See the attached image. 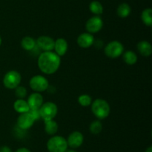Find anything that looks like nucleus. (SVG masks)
I'll return each instance as SVG.
<instances>
[{"instance_id": "obj_1", "label": "nucleus", "mask_w": 152, "mask_h": 152, "mask_svg": "<svg viewBox=\"0 0 152 152\" xmlns=\"http://www.w3.org/2000/svg\"><path fill=\"white\" fill-rule=\"evenodd\" d=\"M60 63V57L52 51L42 52L37 61L39 69L47 75H51L56 72L59 69Z\"/></svg>"}, {"instance_id": "obj_2", "label": "nucleus", "mask_w": 152, "mask_h": 152, "mask_svg": "<svg viewBox=\"0 0 152 152\" xmlns=\"http://www.w3.org/2000/svg\"><path fill=\"white\" fill-rule=\"evenodd\" d=\"M91 105L92 113L99 119H104L109 116L111 109L109 104L105 100L97 98L94 100Z\"/></svg>"}, {"instance_id": "obj_3", "label": "nucleus", "mask_w": 152, "mask_h": 152, "mask_svg": "<svg viewBox=\"0 0 152 152\" xmlns=\"http://www.w3.org/2000/svg\"><path fill=\"white\" fill-rule=\"evenodd\" d=\"M68 147L67 140L61 136H53L47 142V148L49 152H65Z\"/></svg>"}, {"instance_id": "obj_4", "label": "nucleus", "mask_w": 152, "mask_h": 152, "mask_svg": "<svg viewBox=\"0 0 152 152\" xmlns=\"http://www.w3.org/2000/svg\"><path fill=\"white\" fill-rule=\"evenodd\" d=\"M22 80V76L19 72L16 70L9 71L4 75L3 78V84L6 88L13 89L17 87Z\"/></svg>"}, {"instance_id": "obj_5", "label": "nucleus", "mask_w": 152, "mask_h": 152, "mask_svg": "<svg viewBox=\"0 0 152 152\" xmlns=\"http://www.w3.org/2000/svg\"><path fill=\"white\" fill-rule=\"evenodd\" d=\"M40 116L44 121L53 119L56 116L58 112L57 106L56 104L50 101L44 103L39 108Z\"/></svg>"}, {"instance_id": "obj_6", "label": "nucleus", "mask_w": 152, "mask_h": 152, "mask_svg": "<svg viewBox=\"0 0 152 152\" xmlns=\"http://www.w3.org/2000/svg\"><path fill=\"white\" fill-rule=\"evenodd\" d=\"M30 87L36 92H41L47 90L49 87L48 80L45 77L40 75L34 76L29 82Z\"/></svg>"}, {"instance_id": "obj_7", "label": "nucleus", "mask_w": 152, "mask_h": 152, "mask_svg": "<svg viewBox=\"0 0 152 152\" xmlns=\"http://www.w3.org/2000/svg\"><path fill=\"white\" fill-rule=\"evenodd\" d=\"M123 51H124L123 45L117 40L110 42L105 47V54L107 57L112 59L121 56L123 53Z\"/></svg>"}, {"instance_id": "obj_8", "label": "nucleus", "mask_w": 152, "mask_h": 152, "mask_svg": "<svg viewBox=\"0 0 152 152\" xmlns=\"http://www.w3.org/2000/svg\"><path fill=\"white\" fill-rule=\"evenodd\" d=\"M102 27H103V21L99 16H92L87 21L86 25V30L90 34L99 32Z\"/></svg>"}, {"instance_id": "obj_9", "label": "nucleus", "mask_w": 152, "mask_h": 152, "mask_svg": "<svg viewBox=\"0 0 152 152\" xmlns=\"http://www.w3.org/2000/svg\"><path fill=\"white\" fill-rule=\"evenodd\" d=\"M55 40L48 36H41L36 40L37 47L44 52H50L54 49Z\"/></svg>"}, {"instance_id": "obj_10", "label": "nucleus", "mask_w": 152, "mask_h": 152, "mask_svg": "<svg viewBox=\"0 0 152 152\" xmlns=\"http://www.w3.org/2000/svg\"><path fill=\"white\" fill-rule=\"evenodd\" d=\"M66 140L68 146H69L72 149H76L80 148L83 145L84 137L80 131H74L68 136Z\"/></svg>"}, {"instance_id": "obj_11", "label": "nucleus", "mask_w": 152, "mask_h": 152, "mask_svg": "<svg viewBox=\"0 0 152 152\" xmlns=\"http://www.w3.org/2000/svg\"><path fill=\"white\" fill-rule=\"evenodd\" d=\"M34 122L35 121L34 120L29 112H28V113H21L19 117H18L16 123H17L18 128L25 131V130L31 128L34 125Z\"/></svg>"}, {"instance_id": "obj_12", "label": "nucleus", "mask_w": 152, "mask_h": 152, "mask_svg": "<svg viewBox=\"0 0 152 152\" xmlns=\"http://www.w3.org/2000/svg\"><path fill=\"white\" fill-rule=\"evenodd\" d=\"M94 43V37L88 32L83 33L77 37V44L83 49L91 47Z\"/></svg>"}, {"instance_id": "obj_13", "label": "nucleus", "mask_w": 152, "mask_h": 152, "mask_svg": "<svg viewBox=\"0 0 152 152\" xmlns=\"http://www.w3.org/2000/svg\"><path fill=\"white\" fill-rule=\"evenodd\" d=\"M27 102L30 109H39L43 104V97L39 92H34L29 95Z\"/></svg>"}, {"instance_id": "obj_14", "label": "nucleus", "mask_w": 152, "mask_h": 152, "mask_svg": "<svg viewBox=\"0 0 152 152\" xmlns=\"http://www.w3.org/2000/svg\"><path fill=\"white\" fill-rule=\"evenodd\" d=\"M68 48V42L64 38H58L57 40H55L54 49H55V52H56L55 53L59 55V57L63 56L66 54Z\"/></svg>"}, {"instance_id": "obj_15", "label": "nucleus", "mask_w": 152, "mask_h": 152, "mask_svg": "<svg viewBox=\"0 0 152 152\" xmlns=\"http://www.w3.org/2000/svg\"><path fill=\"white\" fill-rule=\"evenodd\" d=\"M137 50L140 55L144 57H149L152 54V47L149 42L146 40H142L138 43Z\"/></svg>"}, {"instance_id": "obj_16", "label": "nucleus", "mask_w": 152, "mask_h": 152, "mask_svg": "<svg viewBox=\"0 0 152 152\" xmlns=\"http://www.w3.org/2000/svg\"><path fill=\"white\" fill-rule=\"evenodd\" d=\"M13 108L20 114L21 113H28L30 110V107L28 102L25 100L22 99V98H19L15 101L14 104H13Z\"/></svg>"}, {"instance_id": "obj_17", "label": "nucleus", "mask_w": 152, "mask_h": 152, "mask_svg": "<svg viewBox=\"0 0 152 152\" xmlns=\"http://www.w3.org/2000/svg\"><path fill=\"white\" fill-rule=\"evenodd\" d=\"M58 124L54 120L45 121V131L48 135H54L58 131Z\"/></svg>"}, {"instance_id": "obj_18", "label": "nucleus", "mask_w": 152, "mask_h": 152, "mask_svg": "<svg viewBox=\"0 0 152 152\" xmlns=\"http://www.w3.org/2000/svg\"><path fill=\"white\" fill-rule=\"evenodd\" d=\"M123 61H125L126 64L128 65H134L137 61V56L133 51H126V52L123 53Z\"/></svg>"}, {"instance_id": "obj_19", "label": "nucleus", "mask_w": 152, "mask_h": 152, "mask_svg": "<svg viewBox=\"0 0 152 152\" xmlns=\"http://www.w3.org/2000/svg\"><path fill=\"white\" fill-rule=\"evenodd\" d=\"M21 46L25 50L31 51L37 46L36 40L31 37H25L21 41Z\"/></svg>"}, {"instance_id": "obj_20", "label": "nucleus", "mask_w": 152, "mask_h": 152, "mask_svg": "<svg viewBox=\"0 0 152 152\" xmlns=\"http://www.w3.org/2000/svg\"><path fill=\"white\" fill-rule=\"evenodd\" d=\"M131 7L127 3H122L117 7V14L121 18H126L131 13Z\"/></svg>"}, {"instance_id": "obj_21", "label": "nucleus", "mask_w": 152, "mask_h": 152, "mask_svg": "<svg viewBox=\"0 0 152 152\" xmlns=\"http://www.w3.org/2000/svg\"><path fill=\"white\" fill-rule=\"evenodd\" d=\"M141 19L142 22L147 26L152 25V10L151 8H146L142 12Z\"/></svg>"}, {"instance_id": "obj_22", "label": "nucleus", "mask_w": 152, "mask_h": 152, "mask_svg": "<svg viewBox=\"0 0 152 152\" xmlns=\"http://www.w3.org/2000/svg\"><path fill=\"white\" fill-rule=\"evenodd\" d=\"M89 9H90L91 12L96 16H99L103 13V7H102V4L98 1H93L92 2H91L90 5H89Z\"/></svg>"}, {"instance_id": "obj_23", "label": "nucleus", "mask_w": 152, "mask_h": 152, "mask_svg": "<svg viewBox=\"0 0 152 152\" xmlns=\"http://www.w3.org/2000/svg\"><path fill=\"white\" fill-rule=\"evenodd\" d=\"M90 132L93 134H99L102 130V125L99 120H95L92 122L90 125Z\"/></svg>"}, {"instance_id": "obj_24", "label": "nucleus", "mask_w": 152, "mask_h": 152, "mask_svg": "<svg viewBox=\"0 0 152 152\" xmlns=\"http://www.w3.org/2000/svg\"><path fill=\"white\" fill-rule=\"evenodd\" d=\"M78 102L83 107H88L90 106L92 103L91 97L90 95H87V94H83L79 96L78 98Z\"/></svg>"}, {"instance_id": "obj_25", "label": "nucleus", "mask_w": 152, "mask_h": 152, "mask_svg": "<svg viewBox=\"0 0 152 152\" xmlns=\"http://www.w3.org/2000/svg\"><path fill=\"white\" fill-rule=\"evenodd\" d=\"M15 95L17 98L23 99L27 95L26 88L23 86H18L17 87L15 88Z\"/></svg>"}, {"instance_id": "obj_26", "label": "nucleus", "mask_w": 152, "mask_h": 152, "mask_svg": "<svg viewBox=\"0 0 152 152\" xmlns=\"http://www.w3.org/2000/svg\"><path fill=\"white\" fill-rule=\"evenodd\" d=\"M28 112H29V113L32 116L34 121L38 120V119H39L41 118V116H40L39 109H30V110Z\"/></svg>"}, {"instance_id": "obj_27", "label": "nucleus", "mask_w": 152, "mask_h": 152, "mask_svg": "<svg viewBox=\"0 0 152 152\" xmlns=\"http://www.w3.org/2000/svg\"><path fill=\"white\" fill-rule=\"evenodd\" d=\"M0 152H13L8 146L3 145L0 147Z\"/></svg>"}, {"instance_id": "obj_28", "label": "nucleus", "mask_w": 152, "mask_h": 152, "mask_svg": "<svg viewBox=\"0 0 152 152\" xmlns=\"http://www.w3.org/2000/svg\"><path fill=\"white\" fill-rule=\"evenodd\" d=\"M16 152H32L31 150H29L27 148H18L16 151Z\"/></svg>"}, {"instance_id": "obj_29", "label": "nucleus", "mask_w": 152, "mask_h": 152, "mask_svg": "<svg viewBox=\"0 0 152 152\" xmlns=\"http://www.w3.org/2000/svg\"><path fill=\"white\" fill-rule=\"evenodd\" d=\"M145 152H152V147L151 146H149L148 148L145 150Z\"/></svg>"}, {"instance_id": "obj_30", "label": "nucleus", "mask_w": 152, "mask_h": 152, "mask_svg": "<svg viewBox=\"0 0 152 152\" xmlns=\"http://www.w3.org/2000/svg\"><path fill=\"white\" fill-rule=\"evenodd\" d=\"M65 152H77V151H75L74 150V149H69V150H68V149H67V151Z\"/></svg>"}, {"instance_id": "obj_31", "label": "nucleus", "mask_w": 152, "mask_h": 152, "mask_svg": "<svg viewBox=\"0 0 152 152\" xmlns=\"http://www.w3.org/2000/svg\"><path fill=\"white\" fill-rule=\"evenodd\" d=\"M1 37H0V46H1Z\"/></svg>"}]
</instances>
